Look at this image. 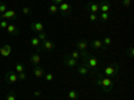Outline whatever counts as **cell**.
<instances>
[{"instance_id": "cell-22", "label": "cell", "mask_w": 134, "mask_h": 100, "mask_svg": "<svg viewBox=\"0 0 134 100\" xmlns=\"http://www.w3.org/2000/svg\"><path fill=\"white\" fill-rule=\"evenodd\" d=\"M48 12H50L51 15H55V14L58 12V5L54 4V3H51V4L48 5Z\"/></svg>"}, {"instance_id": "cell-26", "label": "cell", "mask_w": 134, "mask_h": 100, "mask_svg": "<svg viewBox=\"0 0 134 100\" xmlns=\"http://www.w3.org/2000/svg\"><path fill=\"white\" fill-rule=\"evenodd\" d=\"M44 80H46L47 83L52 82V80H54V75H52L51 72H47V73H44Z\"/></svg>"}, {"instance_id": "cell-38", "label": "cell", "mask_w": 134, "mask_h": 100, "mask_svg": "<svg viewBox=\"0 0 134 100\" xmlns=\"http://www.w3.org/2000/svg\"><path fill=\"white\" fill-rule=\"evenodd\" d=\"M2 47H3V46H0V51H2Z\"/></svg>"}, {"instance_id": "cell-35", "label": "cell", "mask_w": 134, "mask_h": 100, "mask_svg": "<svg viewBox=\"0 0 134 100\" xmlns=\"http://www.w3.org/2000/svg\"><path fill=\"white\" fill-rule=\"evenodd\" d=\"M127 55H129V58H133V56H134V49H133V47H130V48L127 49Z\"/></svg>"}, {"instance_id": "cell-30", "label": "cell", "mask_w": 134, "mask_h": 100, "mask_svg": "<svg viewBox=\"0 0 134 100\" xmlns=\"http://www.w3.org/2000/svg\"><path fill=\"white\" fill-rule=\"evenodd\" d=\"M8 24H9L8 20H4V19L0 20V29H5V28L8 27Z\"/></svg>"}, {"instance_id": "cell-29", "label": "cell", "mask_w": 134, "mask_h": 100, "mask_svg": "<svg viewBox=\"0 0 134 100\" xmlns=\"http://www.w3.org/2000/svg\"><path fill=\"white\" fill-rule=\"evenodd\" d=\"M76 97H78V93H76V91H70L69 92V99L70 100H76Z\"/></svg>"}, {"instance_id": "cell-25", "label": "cell", "mask_w": 134, "mask_h": 100, "mask_svg": "<svg viewBox=\"0 0 134 100\" xmlns=\"http://www.w3.org/2000/svg\"><path fill=\"white\" fill-rule=\"evenodd\" d=\"M38 39H39L40 41H43V40H47V33L44 32V31L38 32Z\"/></svg>"}, {"instance_id": "cell-18", "label": "cell", "mask_w": 134, "mask_h": 100, "mask_svg": "<svg viewBox=\"0 0 134 100\" xmlns=\"http://www.w3.org/2000/svg\"><path fill=\"white\" fill-rule=\"evenodd\" d=\"M40 40L38 39V36H34V38H31V40H30V44H31V47L34 48V49H39L40 48Z\"/></svg>"}, {"instance_id": "cell-7", "label": "cell", "mask_w": 134, "mask_h": 100, "mask_svg": "<svg viewBox=\"0 0 134 100\" xmlns=\"http://www.w3.org/2000/svg\"><path fill=\"white\" fill-rule=\"evenodd\" d=\"M18 12L15 9H7L4 14H0V20H16Z\"/></svg>"}, {"instance_id": "cell-21", "label": "cell", "mask_w": 134, "mask_h": 100, "mask_svg": "<svg viewBox=\"0 0 134 100\" xmlns=\"http://www.w3.org/2000/svg\"><path fill=\"white\" fill-rule=\"evenodd\" d=\"M26 71V65L23 63H16L15 64V72H24Z\"/></svg>"}, {"instance_id": "cell-14", "label": "cell", "mask_w": 134, "mask_h": 100, "mask_svg": "<svg viewBox=\"0 0 134 100\" xmlns=\"http://www.w3.org/2000/svg\"><path fill=\"white\" fill-rule=\"evenodd\" d=\"M30 28L34 31V32H42V31H44V26L40 23V21H36V20H34L32 23L30 24Z\"/></svg>"}, {"instance_id": "cell-23", "label": "cell", "mask_w": 134, "mask_h": 100, "mask_svg": "<svg viewBox=\"0 0 134 100\" xmlns=\"http://www.w3.org/2000/svg\"><path fill=\"white\" fill-rule=\"evenodd\" d=\"M69 55H70L72 59H75V60H81V52H79V51H76V49H75V51L70 52Z\"/></svg>"}, {"instance_id": "cell-9", "label": "cell", "mask_w": 134, "mask_h": 100, "mask_svg": "<svg viewBox=\"0 0 134 100\" xmlns=\"http://www.w3.org/2000/svg\"><path fill=\"white\" fill-rule=\"evenodd\" d=\"M88 44L91 46V48L94 51H99V49L103 48V43L100 39H91V40H88Z\"/></svg>"}, {"instance_id": "cell-33", "label": "cell", "mask_w": 134, "mask_h": 100, "mask_svg": "<svg viewBox=\"0 0 134 100\" xmlns=\"http://www.w3.org/2000/svg\"><path fill=\"white\" fill-rule=\"evenodd\" d=\"M88 19H90V21H94L95 23V21H98V15L97 14H90L88 15Z\"/></svg>"}, {"instance_id": "cell-39", "label": "cell", "mask_w": 134, "mask_h": 100, "mask_svg": "<svg viewBox=\"0 0 134 100\" xmlns=\"http://www.w3.org/2000/svg\"><path fill=\"white\" fill-rule=\"evenodd\" d=\"M19 2H21V0H19Z\"/></svg>"}, {"instance_id": "cell-11", "label": "cell", "mask_w": 134, "mask_h": 100, "mask_svg": "<svg viewBox=\"0 0 134 100\" xmlns=\"http://www.w3.org/2000/svg\"><path fill=\"white\" fill-rule=\"evenodd\" d=\"M75 47H76V51H87V47H88V40L87 39H82V40H78L76 44H75Z\"/></svg>"}, {"instance_id": "cell-27", "label": "cell", "mask_w": 134, "mask_h": 100, "mask_svg": "<svg viewBox=\"0 0 134 100\" xmlns=\"http://www.w3.org/2000/svg\"><path fill=\"white\" fill-rule=\"evenodd\" d=\"M7 9H8V5L4 2H0V14H4Z\"/></svg>"}, {"instance_id": "cell-17", "label": "cell", "mask_w": 134, "mask_h": 100, "mask_svg": "<svg viewBox=\"0 0 134 100\" xmlns=\"http://www.w3.org/2000/svg\"><path fill=\"white\" fill-rule=\"evenodd\" d=\"M32 72H34V76L38 77V79H40L42 76H44V68L40 67V65H35V68L32 70Z\"/></svg>"}, {"instance_id": "cell-6", "label": "cell", "mask_w": 134, "mask_h": 100, "mask_svg": "<svg viewBox=\"0 0 134 100\" xmlns=\"http://www.w3.org/2000/svg\"><path fill=\"white\" fill-rule=\"evenodd\" d=\"M4 79L8 84H15V83H18L19 77H18V73L15 71H7L4 75Z\"/></svg>"}, {"instance_id": "cell-16", "label": "cell", "mask_w": 134, "mask_h": 100, "mask_svg": "<svg viewBox=\"0 0 134 100\" xmlns=\"http://www.w3.org/2000/svg\"><path fill=\"white\" fill-rule=\"evenodd\" d=\"M40 60H42L40 53H38V52L31 53V56H30V61H31L34 65H39V64H40Z\"/></svg>"}, {"instance_id": "cell-3", "label": "cell", "mask_w": 134, "mask_h": 100, "mask_svg": "<svg viewBox=\"0 0 134 100\" xmlns=\"http://www.w3.org/2000/svg\"><path fill=\"white\" fill-rule=\"evenodd\" d=\"M119 70H121L119 64H118V63H113V64L107 65L106 68L103 70V73H105V76H106V77H111V79H114L115 76H118Z\"/></svg>"}, {"instance_id": "cell-32", "label": "cell", "mask_w": 134, "mask_h": 100, "mask_svg": "<svg viewBox=\"0 0 134 100\" xmlns=\"http://www.w3.org/2000/svg\"><path fill=\"white\" fill-rule=\"evenodd\" d=\"M131 0H121V4L124 5V7H126V8H129L130 5H131Z\"/></svg>"}, {"instance_id": "cell-10", "label": "cell", "mask_w": 134, "mask_h": 100, "mask_svg": "<svg viewBox=\"0 0 134 100\" xmlns=\"http://www.w3.org/2000/svg\"><path fill=\"white\" fill-rule=\"evenodd\" d=\"M98 4H99V11L100 12H110V9H111L110 0H100Z\"/></svg>"}, {"instance_id": "cell-12", "label": "cell", "mask_w": 134, "mask_h": 100, "mask_svg": "<svg viewBox=\"0 0 134 100\" xmlns=\"http://www.w3.org/2000/svg\"><path fill=\"white\" fill-rule=\"evenodd\" d=\"M5 29H7V32L9 33V35H12V36H18L19 33H20L19 27H18L16 24H14V23H9V24H8V27H7Z\"/></svg>"}, {"instance_id": "cell-1", "label": "cell", "mask_w": 134, "mask_h": 100, "mask_svg": "<svg viewBox=\"0 0 134 100\" xmlns=\"http://www.w3.org/2000/svg\"><path fill=\"white\" fill-rule=\"evenodd\" d=\"M81 60H82V64H85L88 70H90V73L91 75H97L99 76L100 72H99V61L97 58L91 56L87 51H82L81 52Z\"/></svg>"}, {"instance_id": "cell-19", "label": "cell", "mask_w": 134, "mask_h": 100, "mask_svg": "<svg viewBox=\"0 0 134 100\" xmlns=\"http://www.w3.org/2000/svg\"><path fill=\"white\" fill-rule=\"evenodd\" d=\"M0 55H2L3 58H8V56H9V55H11V46H9V44H5V46L2 47Z\"/></svg>"}, {"instance_id": "cell-8", "label": "cell", "mask_w": 134, "mask_h": 100, "mask_svg": "<svg viewBox=\"0 0 134 100\" xmlns=\"http://www.w3.org/2000/svg\"><path fill=\"white\" fill-rule=\"evenodd\" d=\"M54 48H55V43H54V41H51V40H43V41L40 43V48H39V49L46 51V52H50V51H52Z\"/></svg>"}, {"instance_id": "cell-36", "label": "cell", "mask_w": 134, "mask_h": 100, "mask_svg": "<svg viewBox=\"0 0 134 100\" xmlns=\"http://www.w3.org/2000/svg\"><path fill=\"white\" fill-rule=\"evenodd\" d=\"M34 96H35V97H40L42 96V91L40 90H36L35 92H34Z\"/></svg>"}, {"instance_id": "cell-28", "label": "cell", "mask_w": 134, "mask_h": 100, "mask_svg": "<svg viewBox=\"0 0 134 100\" xmlns=\"http://www.w3.org/2000/svg\"><path fill=\"white\" fill-rule=\"evenodd\" d=\"M21 12H23L26 16H30V15L32 14V11H31L30 7H23V8H21Z\"/></svg>"}, {"instance_id": "cell-34", "label": "cell", "mask_w": 134, "mask_h": 100, "mask_svg": "<svg viewBox=\"0 0 134 100\" xmlns=\"http://www.w3.org/2000/svg\"><path fill=\"white\" fill-rule=\"evenodd\" d=\"M18 77H19V80H26L27 75H26V72H20V73H18Z\"/></svg>"}, {"instance_id": "cell-20", "label": "cell", "mask_w": 134, "mask_h": 100, "mask_svg": "<svg viewBox=\"0 0 134 100\" xmlns=\"http://www.w3.org/2000/svg\"><path fill=\"white\" fill-rule=\"evenodd\" d=\"M110 19V14L109 12H100L98 15V21H102V23H105V21H107Z\"/></svg>"}, {"instance_id": "cell-5", "label": "cell", "mask_w": 134, "mask_h": 100, "mask_svg": "<svg viewBox=\"0 0 134 100\" xmlns=\"http://www.w3.org/2000/svg\"><path fill=\"white\" fill-rule=\"evenodd\" d=\"M63 64L67 67V68H76L78 67V64H79V60H75V59H72L70 55H66V56L63 58Z\"/></svg>"}, {"instance_id": "cell-31", "label": "cell", "mask_w": 134, "mask_h": 100, "mask_svg": "<svg viewBox=\"0 0 134 100\" xmlns=\"http://www.w3.org/2000/svg\"><path fill=\"white\" fill-rule=\"evenodd\" d=\"M5 100H16V95L14 92H8L5 95Z\"/></svg>"}, {"instance_id": "cell-37", "label": "cell", "mask_w": 134, "mask_h": 100, "mask_svg": "<svg viewBox=\"0 0 134 100\" xmlns=\"http://www.w3.org/2000/svg\"><path fill=\"white\" fill-rule=\"evenodd\" d=\"M64 2V0H52V3L54 4H57V5H59V4H62Z\"/></svg>"}, {"instance_id": "cell-15", "label": "cell", "mask_w": 134, "mask_h": 100, "mask_svg": "<svg viewBox=\"0 0 134 100\" xmlns=\"http://www.w3.org/2000/svg\"><path fill=\"white\" fill-rule=\"evenodd\" d=\"M76 72H78V75H81V76H87L88 73H90V70H88L85 64L79 63L78 67H76Z\"/></svg>"}, {"instance_id": "cell-4", "label": "cell", "mask_w": 134, "mask_h": 100, "mask_svg": "<svg viewBox=\"0 0 134 100\" xmlns=\"http://www.w3.org/2000/svg\"><path fill=\"white\" fill-rule=\"evenodd\" d=\"M58 11L60 12V15L63 17H69L71 14H72V7L70 3H67V2H63L62 4L58 5Z\"/></svg>"}, {"instance_id": "cell-24", "label": "cell", "mask_w": 134, "mask_h": 100, "mask_svg": "<svg viewBox=\"0 0 134 100\" xmlns=\"http://www.w3.org/2000/svg\"><path fill=\"white\" fill-rule=\"evenodd\" d=\"M102 43H103V47H110L111 44H113V39L109 38V36H106V38L102 40Z\"/></svg>"}, {"instance_id": "cell-13", "label": "cell", "mask_w": 134, "mask_h": 100, "mask_svg": "<svg viewBox=\"0 0 134 100\" xmlns=\"http://www.w3.org/2000/svg\"><path fill=\"white\" fill-rule=\"evenodd\" d=\"M86 9H87L90 14H97L98 11H99V4L95 3V2H88V3L86 4Z\"/></svg>"}, {"instance_id": "cell-2", "label": "cell", "mask_w": 134, "mask_h": 100, "mask_svg": "<svg viewBox=\"0 0 134 100\" xmlns=\"http://www.w3.org/2000/svg\"><path fill=\"white\" fill-rule=\"evenodd\" d=\"M93 84L100 87L105 93H111L113 90H114V87H115V83H114V80L111 79V77H106V76L103 77L102 75H99L98 77H95V79L93 80Z\"/></svg>"}]
</instances>
